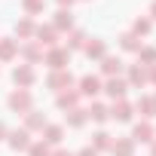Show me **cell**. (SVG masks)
<instances>
[{
	"instance_id": "obj_11",
	"label": "cell",
	"mask_w": 156,
	"mask_h": 156,
	"mask_svg": "<svg viewBox=\"0 0 156 156\" xmlns=\"http://www.w3.org/2000/svg\"><path fill=\"white\" fill-rule=\"evenodd\" d=\"M132 116H135V104H132V101L119 98V101L110 104V119H116V122H132Z\"/></svg>"
},
{
	"instance_id": "obj_2",
	"label": "cell",
	"mask_w": 156,
	"mask_h": 156,
	"mask_svg": "<svg viewBox=\"0 0 156 156\" xmlns=\"http://www.w3.org/2000/svg\"><path fill=\"white\" fill-rule=\"evenodd\" d=\"M43 64H46L49 70H67V64H70V52H67L64 46H52V49L43 52Z\"/></svg>"
},
{
	"instance_id": "obj_21",
	"label": "cell",
	"mask_w": 156,
	"mask_h": 156,
	"mask_svg": "<svg viewBox=\"0 0 156 156\" xmlns=\"http://www.w3.org/2000/svg\"><path fill=\"white\" fill-rule=\"evenodd\" d=\"M52 28L61 34V31H73V12L70 9H58L55 19H52Z\"/></svg>"
},
{
	"instance_id": "obj_13",
	"label": "cell",
	"mask_w": 156,
	"mask_h": 156,
	"mask_svg": "<svg viewBox=\"0 0 156 156\" xmlns=\"http://www.w3.org/2000/svg\"><path fill=\"white\" fill-rule=\"evenodd\" d=\"M83 52H86V58H92V61H101V58L107 55V40H101V37H92V40H86Z\"/></svg>"
},
{
	"instance_id": "obj_29",
	"label": "cell",
	"mask_w": 156,
	"mask_h": 156,
	"mask_svg": "<svg viewBox=\"0 0 156 156\" xmlns=\"http://www.w3.org/2000/svg\"><path fill=\"white\" fill-rule=\"evenodd\" d=\"M138 64L153 67V64H156V46H141V49H138Z\"/></svg>"
},
{
	"instance_id": "obj_6",
	"label": "cell",
	"mask_w": 156,
	"mask_h": 156,
	"mask_svg": "<svg viewBox=\"0 0 156 156\" xmlns=\"http://www.w3.org/2000/svg\"><path fill=\"white\" fill-rule=\"evenodd\" d=\"M135 144H153L156 141V126L150 122V119H141V122H135L132 126V135H129Z\"/></svg>"
},
{
	"instance_id": "obj_15",
	"label": "cell",
	"mask_w": 156,
	"mask_h": 156,
	"mask_svg": "<svg viewBox=\"0 0 156 156\" xmlns=\"http://www.w3.org/2000/svg\"><path fill=\"white\" fill-rule=\"evenodd\" d=\"M86 116H89L92 122H98V126H104V122L110 119V107H107L104 101H92V104L86 107Z\"/></svg>"
},
{
	"instance_id": "obj_23",
	"label": "cell",
	"mask_w": 156,
	"mask_h": 156,
	"mask_svg": "<svg viewBox=\"0 0 156 156\" xmlns=\"http://www.w3.org/2000/svg\"><path fill=\"white\" fill-rule=\"evenodd\" d=\"M92 150H98V153H104V150H110L113 147V135L110 132H104V129H98L95 135H92V144H89Z\"/></svg>"
},
{
	"instance_id": "obj_36",
	"label": "cell",
	"mask_w": 156,
	"mask_h": 156,
	"mask_svg": "<svg viewBox=\"0 0 156 156\" xmlns=\"http://www.w3.org/2000/svg\"><path fill=\"white\" fill-rule=\"evenodd\" d=\"M52 156H73L70 150H52Z\"/></svg>"
},
{
	"instance_id": "obj_38",
	"label": "cell",
	"mask_w": 156,
	"mask_h": 156,
	"mask_svg": "<svg viewBox=\"0 0 156 156\" xmlns=\"http://www.w3.org/2000/svg\"><path fill=\"white\" fill-rule=\"evenodd\" d=\"M150 156H156V141H153V144H150Z\"/></svg>"
},
{
	"instance_id": "obj_35",
	"label": "cell",
	"mask_w": 156,
	"mask_h": 156,
	"mask_svg": "<svg viewBox=\"0 0 156 156\" xmlns=\"http://www.w3.org/2000/svg\"><path fill=\"white\" fill-rule=\"evenodd\" d=\"M6 135H9V129H6V122L0 119V141H6Z\"/></svg>"
},
{
	"instance_id": "obj_9",
	"label": "cell",
	"mask_w": 156,
	"mask_h": 156,
	"mask_svg": "<svg viewBox=\"0 0 156 156\" xmlns=\"http://www.w3.org/2000/svg\"><path fill=\"white\" fill-rule=\"evenodd\" d=\"M6 144H9L16 153H28V147H31L34 141H31V132H28V129H12V132L6 135Z\"/></svg>"
},
{
	"instance_id": "obj_31",
	"label": "cell",
	"mask_w": 156,
	"mask_h": 156,
	"mask_svg": "<svg viewBox=\"0 0 156 156\" xmlns=\"http://www.w3.org/2000/svg\"><path fill=\"white\" fill-rule=\"evenodd\" d=\"M28 156H52V147H49L46 141H34V144L28 147Z\"/></svg>"
},
{
	"instance_id": "obj_27",
	"label": "cell",
	"mask_w": 156,
	"mask_h": 156,
	"mask_svg": "<svg viewBox=\"0 0 156 156\" xmlns=\"http://www.w3.org/2000/svg\"><path fill=\"white\" fill-rule=\"evenodd\" d=\"M141 46H144V43H141V40H138L132 31L119 34V49H122V52H135V55H138V49H141Z\"/></svg>"
},
{
	"instance_id": "obj_32",
	"label": "cell",
	"mask_w": 156,
	"mask_h": 156,
	"mask_svg": "<svg viewBox=\"0 0 156 156\" xmlns=\"http://www.w3.org/2000/svg\"><path fill=\"white\" fill-rule=\"evenodd\" d=\"M147 83H150V86H156V64H153V67H147Z\"/></svg>"
},
{
	"instance_id": "obj_3",
	"label": "cell",
	"mask_w": 156,
	"mask_h": 156,
	"mask_svg": "<svg viewBox=\"0 0 156 156\" xmlns=\"http://www.w3.org/2000/svg\"><path fill=\"white\" fill-rule=\"evenodd\" d=\"M101 86H104V80L98 73H83L80 80H76V92H80L83 98H95V95H101Z\"/></svg>"
},
{
	"instance_id": "obj_34",
	"label": "cell",
	"mask_w": 156,
	"mask_h": 156,
	"mask_svg": "<svg viewBox=\"0 0 156 156\" xmlns=\"http://www.w3.org/2000/svg\"><path fill=\"white\" fill-rule=\"evenodd\" d=\"M55 3H58V9H70V6L76 3V0H55Z\"/></svg>"
},
{
	"instance_id": "obj_14",
	"label": "cell",
	"mask_w": 156,
	"mask_h": 156,
	"mask_svg": "<svg viewBox=\"0 0 156 156\" xmlns=\"http://www.w3.org/2000/svg\"><path fill=\"white\" fill-rule=\"evenodd\" d=\"M122 70H126V64H122L119 55H104L101 58V73L107 76V80H110V76H119Z\"/></svg>"
},
{
	"instance_id": "obj_18",
	"label": "cell",
	"mask_w": 156,
	"mask_h": 156,
	"mask_svg": "<svg viewBox=\"0 0 156 156\" xmlns=\"http://www.w3.org/2000/svg\"><path fill=\"white\" fill-rule=\"evenodd\" d=\"M43 141H46L49 147H58V144L64 141V126H58V122H46V129H43Z\"/></svg>"
},
{
	"instance_id": "obj_19",
	"label": "cell",
	"mask_w": 156,
	"mask_h": 156,
	"mask_svg": "<svg viewBox=\"0 0 156 156\" xmlns=\"http://www.w3.org/2000/svg\"><path fill=\"white\" fill-rule=\"evenodd\" d=\"M135 110H141V116L153 122V116H156V95H141L138 104H135Z\"/></svg>"
},
{
	"instance_id": "obj_22",
	"label": "cell",
	"mask_w": 156,
	"mask_h": 156,
	"mask_svg": "<svg viewBox=\"0 0 156 156\" xmlns=\"http://www.w3.org/2000/svg\"><path fill=\"white\" fill-rule=\"evenodd\" d=\"M22 129H28V132H43V129H46V116H43L40 110H28Z\"/></svg>"
},
{
	"instance_id": "obj_25",
	"label": "cell",
	"mask_w": 156,
	"mask_h": 156,
	"mask_svg": "<svg viewBox=\"0 0 156 156\" xmlns=\"http://www.w3.org/2000/svg\"><path fill=\"white\" fill-rule=\"evenodd\" d=\"M86 31H80V28H73V31H67V43H64V49L67 52H73V49H83L86 46Z\"/></svg>"
},
{
	"instance_id": "obj_8",
	"label": "cell",
	"mask_w": 156,
	"mask_h": 156,
	"mask_svg": "<svg viewBox=\"0 0 156 156\" xmlns=\"http://www.w3.org/2000/svg\"><path fill=\"white\" fill-rule=\"evenodd\" d=\"M101 92H104L110 101H119V98H126V92H129V83L122 80V76H110V80H104Z\"/></svg>"
},
{
	"instance_id": "obj_20",
	"label": "cell",
	"mask_w": 156,
	"mask_h": 156,
	"mask_svg": "<svg viewBox=\"0 0 156 156\" xmlns=\"http://www.w3.org/2000/svg\"><path fill=\"white\" fill-rule=\"evenodd\" d=\"M12 58H19V40L0 37V61H12Z\"/></svg>"
},
{
	"instance_id": "obj_5",
	"label": "cell",
	"mask_w": 156,
	"mask_h": 156,
	"mask_svg": "<svg viewBox=\"0 0 156 156\" xmlns=\"http://www.w3.org/2000/svg\"><path fill=\"white\" fill-rule=\"evenodd\" d=\"M19 58L34 67V64L43 61V46H40L37 40H25V43H19Z\"/></svg>"
},
{
	"instance_id": "obj_33",
	"label": "cell",
	"mask_w": 156,
	"mask_h": 156,
	"mask_svg": "<svg viewBox=\"0 0 156 156\" xmlns=\"http://www.w3.org/2000/svg\"><path fill=\"white\" fill-rule=\"evenodd\" d=\"M73 156H98V150H92V147H83L80 153H73Z\"/></svg>"
},
{
	"instance_id": "obj_37",
	"label": "cell",
	"mask_w": 156,
	"mask_h": 156,
	"mask_svg": "<svg viewBox=\"0 0 156 156\" xmlns=\"http://www.w3.org/2000/svg\"><path fill=\"white\" fill-rule=\"evenodd\" d=\"M156 19V0H153V3H150V22Z\"/></svg>"
},
{
	"instance_id": "obj_24",
	"label": "cell",
	"mask_w": 156,
	"mask_h": 156,
	"mask_svg": "<svg viewBox=\"0 0 156 156\" xmlns=\"http://www.w3.org/2000/svg\"><path fill=\"white\" fill-rule=\"evenodd\" d=\"M110 153H113V156H135V141H132V138H113Z\"/></svg>"
},
{
	"instance_id": "obj_12",
	"label": "cell",
	"mask_w": 156,
	"mask_h": 156,
	"mask_svg": "<svg viewBox=\"0 0 156 156\" xmlns=\"http://www.w3.org/2000/svg\"><path fill=\"white\" fill-rule=\"evenodd\" d=\"M126 70H129V76H126L129 89H141V86H150V83H147V67H144V64H129Z\"/></svg>"
},
{
	"instance_id": "obj_4",
	"label": "cell",
	"mask_w": 156,
	"mask_h": 156,
	"mask_svg": "<svg viewBox=\"0 0 156 156\" xmlns=\"http://www.w3.org/2000/svg\"><path fill=\"white\" fill-rule=\"evenodd\" d=\"M73 73L70 70H49V76H46V89H52V92H64V89H73Z\"/></svg>"
},
{
	"instance_id": "obj_17",
	"label": "cell",
	"mask_w": 156,
	"mask_h": 156,
	"mask_svg": "<svg viewBox=\"0 0 156 156\" xmlns=\"http://www.w3.org/2000/svg\"><path fill=\"white\" fill-rule=\"evenodd\" d=\"M34 31H37V25H34V19H19L16 22V40L19 43H25V40H34Z\"/></svg>"
},
{
	"instance_id": "obj_26",
	"label": "cell",
	"mask_w": 156,
	"mask_h": 156,
	"mask_svg": "<svg viewBox=\"0 0 156 156\" xmlns=\"http://www.w3.org/2000/svg\"><path fill=\"white\" fill-rule=\"evenodd\" d=\"M64 122H67L70 129H83V126L89 122V116H86V107H73V110H67Z\"/></svg>"
},
{
	"instance_id": "obj_7",
	"label": "cell",
	"mask_w": 156,
	"mask_h": 156,
	"mask_svg": "<svg viewBox=\"0 0 156 156\" xmlns=\"http://www.w3.org/2000/svg\"><path fill=\"white\" fill-rule=\"evenodd\" d=\"M12 83H16L19 89H31V86L37 83V70H34L31 64H16V67H12Z\"/></svg>"
},
{
	"instance_id": "obj_1",
	"label": "cell",
	"mask_w": 156,
	"mask_h": 156,
	"mask_svg": "<svg viewBox=\"0 0 156 156\" xmlns=\"http://www.w3.org/2000/svg\"><path fill=\"white\" fill-rule=\"evenodd\" d=\"M6 104L12 113H28V110H34V92L31 89H12Z\"/></svg>"
},
{
	"instance_id": "obj_30",
	"label": "cell",
	"mask_w": 156,
	"mask_h": 156,
	"mask_svg": "<svg viewBox=\"0 0 156 156\" xmlns=\"http://www.w3.org/2000/svg\"><path fill=\"white\" fill-rule=\"evenodd\" d=\"M22 9H25V16H28V19H31V16H43L46 0H22Z\"/></svg>"
},
{
	"instance_id": "obj_10",
	"label": "cell",
	"mask_w": 156,
	"mask_h": 156,
	"mask_svg": "<svg viewBox=\"0 0 156 156\" xmlns=\"http://www.w3.org/2000/svg\"><path fill=\"white\" fill-rule=\"evenodd\" d=\"M58 31L52 28V25H37V31H34V40L40 43V46H46V49H52V46H61L58 43Z\"/></svg>"
},
{
	"instance_id": "obj_28",
	"label": "cell",
	"mask_w": 156,
	"mask_h": 156,
	"mask_svg": "<svg viewBox=\"0 0 156 156\" xmlns=\"http://www.w3.org/2000/svg\"><path fill=\"white\" fill-rule=\"evenodd\" d=\"M150 31H153V22H150L147 16H138V19H135V25H132V34L141 40V37H147Z\"/></svg>"
},
{
	"instance_id": "obj_16",
	"label": "cell",
	"mask_w": 156,
	"mask_h": 156,
	"mask_svg": "<svg viewBox=\"0 0 156 156\" xmlns=\"http://www.w3.org/2000/svg\"><path fill=\"white\" fill-rule=\"evenodd\" d=\"M80 92H76V89H64V92H58L55 95V104L61 107V110H73V107H80Z\"/></svg>"
}]
</instances>
